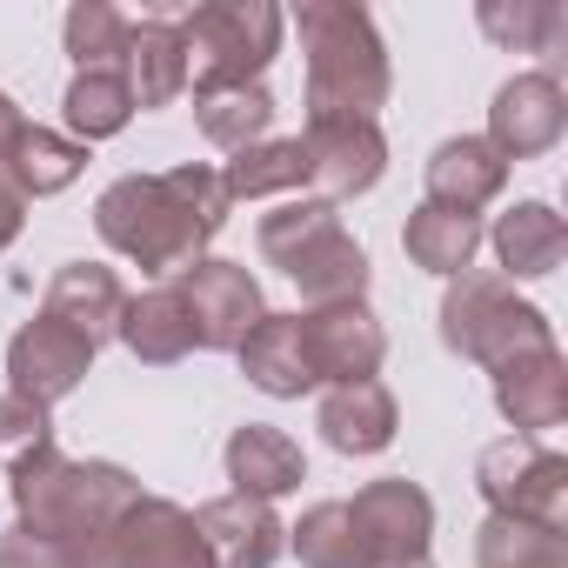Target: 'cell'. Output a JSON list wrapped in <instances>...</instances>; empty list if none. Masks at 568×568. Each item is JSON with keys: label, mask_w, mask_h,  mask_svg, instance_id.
Returning <instances> with one entry per match:
<instances>
[{"label": "cell", "mask_w": 568, "mask_h": 568, "mask_svg": "<svg viewBox=\"0 0 568 568\" xmlns=\"http://www.w3.org/2000/svg\"><path fill=\"white\" fill-rule=\"evenodd\" d=\"M174 28H181L194 94L254 88V74L281 48V8H267V0H207V8H181Z\"/></svg>", "instance_id": "cell-4"}, {"label": "cell", "mask_w": 568, "mask_h": 568, "mask_svg": "<svg viewBox=\"0 0 568 568\" xmlns=\"http://www.w3.org/2000/svg\"><path fill=\"white\" fill-rule=\"evenodd\" d=\"M295 555H302L308 568H368V555H362V541H355V521H348V501L308 508L302 528H295Z\"/></svg>", "instance_id": "cell-31"}, {"label": "cell", "mask_w": 568, "mask_h": 568, "mask_svg": "<svg viewBox=\"0 0 568 568\" xmlns=\"http://www.w3.org/2000/svg\"><path fill=\"white\" fill-rule=\"evenodd\" d=\"M302 48H308V121L315 114H355L375 121L388 101V48L368 21V8L348 0H308L295 14Z\"/></svg>", "instance_id": "cell-2"}, {"label": "cell", "mask_w": 568, "mask_h": 568, "mask_svg": "<svg viewBox=\"0 0 568 568\" xmlns=\"http://www.w3.org/2000/svg\"><path fill=\"white\" fill-rule=\"evenodd\" d=\"M495 402H501V415L515 422V435H541V428H555L561 415H568V375H561V355H555V342L548 348H528V355H515V362H501L495 368Z\"/></svg>", "instance_id": "cell-14"}, {"label": "cell", "mask_w": 568, "mask_h": 568, "mask_svg": "<svg viewBox=\"0 0 568 568\" xmlns=\"http://www.w3.org/2000/svg\"><path fill=\"white\" fill-rule=\"evenodd\" d=\"M241 368L261 395H302L315 388L308 362H302V335H295V315H261L254 335L241 342Z\"/></svg>", "instance_id": "cell-23"}, {"label": "cell", "mask_w": 568, "mask_h": 568, "mask_svg": "<svg viewBox=\"0 0 568 568\" xmlns=\"http://www.w3.org/2000/svg\"><path fill=\"white\" fill-rule=\"evenodd\" d=\"M302 442L295 435H281V428H261V422H247V428H234V442H227V481H234V495H254V501H274V495H288L295 481H302Z\"/></svg>", "instance_id": "cell-19"}, {"label": "cell", "mask_w": 568, "mask_h": 568, "mask_svg": "<svg viewBox=\"0 0 568 568\" xmlns=\"http://www.w3.org/2000/svg\"><path fill=\"white\" fill-rule=\"evenodd\" d=\"M21 128H28V121H21V108H14L8 94H0V161H8V154H14V141H21Z\"/></svg>", "instance_id": "cell-36"}, {"label": "cell", "mask_w": 568, "mask_h": 568, "mask_svg": "<svg viewBox=\"0 0 568 568\" xmlns=\"http://www.w3.org/2000/svg\"><path fill=\"white\" fill-rule=\"evenodd\" d=\"M54 435H48V408L28 402V395H0V462L21 468L28 455H41Z\"/></svg>", "instance_id": "cell-33"}, {"label": "cell", "mask_w": 568, "mask_h": 568, "mask_svg": "<svg viewBox=\"0 0 568 568\" xmlns=\"http://www.w3.org/2000/svg\"><path fill=\"white\" fill-rule=\"evenodd\" d=\"M481 568H568V548L555 528L488 515L481 521Z\"/></svg>", "instance_id": "cell-30"}, {"label": "cell", "mask_w": 568, "mask_h": 568, "mask_svg": "<svg viewBox=\"0 0 568 568\" xmlns=\"http://www.w3.org/2000/svg\"><path fill=\"white\" fill-rule=\"evenodd\" d=\"M114 568H214L201 528L174 501H134L114 521Z\"/></svg>", "instance_id": "cell-13"}, {"label": "cell", "mask_w": 568, "mask_h": 568, "mask_svg": "<svg viewBox=\"0 0 568 568\" xmlns=\"http://www.w3.org/2000/svg\"><path fill=\"white\" fill-rule=\"evenodd\" d=\"M68 54L74 68H121L128 54V14L108 8V0H81V8H68Z\"/></svg>", "instance_id": "cell-32"}, {"label": "cell", "mask_w": 568, "mask_h": 568, "mask_svg": "<svg viewBox=\"0 0 568 568\" xmlns=\"http://www.w3.org/2000/svg\"><path fill=\"white\" fill-rule=\"evenodd\" d=\"M121 342H128L141 362H181V355L194 348V322H187V302H181L174 281H168V288H154V295H141V302H128Z\"/></svg>", "instance_id": "cell-24"}, {"label": "cell", "mask_w": 568, "mask_h": 568, "mask_svg": "<svg viewBox=\"0 0 568 568\" xmlns=\"http://www.w3.org/2000/svg\"><path fill=\"white\" fill-rule=\"evenodd\" d=\"M302 154H308V181H322L328 194H368L382 181V161H388V141L375 121H355V114H315L308 134H302Z\"/></svg>", "instance_id": "cell-12"}, {"label": "cell", "mask_w": 568, "mask_h": 568, "mask_svg": "<svg viewBox=\"0 0 568 568\" xmlns=\"http://www.w3.org/2000/svg\"><path fill=\"white\" fill-rule=\"evenodd\" d=\"M388 568H428V561H388Z\"/></svg>", "instance_id": "cell-37"}, {"label": "cell", "mask_w": 568, "mask_h": 568, "mask_svg": "<svg viewBox=\"0 0 568 568\" xmlns=\"http://www.w3.org/2000/svg\"><path fill=\"white\" fill-rule=\"evenodd\" d=\"M495 254H501L508 281H541V274L561 267L568 227H561V214H555L548 201H521V207H508V214L495 221Z\"/></svg>", "instance_id": "cell-20"}, {"label": "cell", "mask_w": 568, "mask_h": 568, "mask_svg": "<svg viewBox=\"0 0 568 568\" xmlns=\"http://www.w3.org/2000/svg\"><path fill=\"white\" fill-rule=\"evenodd\" d=\"M295 335H302V362L315 382H375L388 342L375 328V315L362 302H335V308H315V315H295Z\"/></svg>", "instance_id": "cell-8"}, {"label": "cell", "mask_w": 568, "mask_h": 568, "mask_svg": "<svg viewBox=\"0 0 568 568\" xmlns=\"http://www.w3.org/2000/svg\"><path fill=\"white\" fill-rule=\"evenodd\" d=\"M128 121H134V94H128L121 68H88V74H74V88H68V128L81 134V148L121 134Z\"/></svg>", "instance_id": "cell-27"}, {"label": "cell", "mask_w": 568, "mask_h": 568, "mask_svg": "<svg viewBox=\"0 0 568 568\" xmlns=\"http://www.w3.org/2000/svg\"><path fill=\"white\" fill-rule=\"evenodd\" d=\"M227 187L214 168H174V174H128L101 194L94 221L101 241L154 274H181L227 221Z\"/></svg>", "instance_id": "cell-1"}, {"label": "cell", "mask_w": 568, "mask_h": 568, "mask_svg": "<svg viewBox=\"0 0 568 568\" xmlns=\"http://www.w3.org/2000/svg\"><path fill=\"white\" fill-rule=\"evenodd\" d=\"M0 568H68V548L54 535H34V528H14L0 541Z\"/></svg>", "instance_id": "cell-34"}, {"label": "cell", "mask_w": 568, "mask_h": 568, "mask_svg": "<svg viewBox=\"0 0 568 568\" xmlns=\"http://www.w3.org/2000/svg\"><path fill=\"white\" fill-rule=\"evenodd\" d=\"M14 174V187L21 194H61L81 168H88V148L81 141H68V134H54V128H21V141H14V154L0 161Z\"/></svg>", "instance_id": "cell-25"}, {"label": "cell", "mask_w": 568, "mask_h": 568, "mask_svg": "<svg viewBox=\"0 0 568 568\" xmlns=\"http://www.w3.org/2000/svg\"><path fill=\"white\" fill-rule=\"evenodd\" d=\"M561 128H568V94H561V81H555V74H515V81L495 94L481 141H488L501 161H528V154H548V148L561 141Z\"/></svg>", "instance_id": "cell-10"}, {"label": "cell", "mask_w": 568, "mask_h": 568, "mask_svg": "<svg viewBox=\"0 0 568 568\" xmlns=\"http://www.w3.org/2000/svg\"><path fill=\"white\" fill-rule=\"evenodd\" d=\"M302 181H308V154H302V141H254V148H241V154L227 161V174H221L227 201L281 194V187H302Z\"/></svg>", "instance_id": "cell-29"}, {"label": "cell", "mask_w": 568, "mask_h": 568, "mask_svg": "<svg viewBox=\"0 0 568 568\" xmlns=\"http://www.w3.org/2000/svg\"><path fill=\"white\" fill-rule=\"evenodd\" d=\"M402 247H408V261L415 267H428V274H468V261H475V247H481V221L475 214H448V207H435V201H422L415 214H408V227H402Z\"/></svg>", "instance_id": "cell-22"}, {"label": "cell", "mask_w": 568, "mask_h": 568, "mask_svg": "<svg viewBox=\"0 0 568 568\" xmlns=\"http://www.w3.org/2000/svg\"><path fill=\"white\" fill-rule=\"evenodd\" d=\"M481 495L495 501V515L561 535V521H568V462L555 448L528 442V435H508L481 455Z\"/></svg>", "instance_id": "cell-6"}, {"label": "cell", "mask_w": 568, "mask_h": 568, "mask_svg": "<svg viewBox=\"0 0 568 568\" xmlns=\"http://www.w3.org/2000/svg\"><path fill=\"white\" fill-rule=\"evenodd\" d=\"M442 342L455 355H468V362L501 368V362H515L528 348H548L555 335H548L541 308L515 302V288L501 274H455V288L442 302Z\"/></svg>", "instance_id": "cell-5"}, {"label": "cell", "mask_w": 568, "mask_h": 568, "mask_svg": "<svg viewBox=\"0 0 568 568\" xmlns=\"http://www.w3.org/2000/svg\"><path fill=\"white\" fill-rule=\"evenodd\" d=\"M174 288H181V302H187L194 348H241V342L254 335V322L267 315L254 274L234 267V261H187V267L174 274Z\"/></svg>", "instance_id": "cell-7"}, {"label": "cell", "mask_w": 568, "mask_h": 568, "mask_svg": "<svg viewBox=\"0 0 568 568\" xmlns=\"http://www.w3.org/2000/svg\"><path fill=\"white\" fill-rule=\"evenodd\" d=\"M348 521H355V541L368 555V568H388V561H422L428 548V528H435V501L415 488V481H375L348 501Z\"/></svg>", "instance_id": "cell-9"}, {"label": "cell", "mask_w": 568, "mask_h": 568, "mask_svg": "<svg viewBox=\"0 0 568 568\" xmlns=\"http://www.w3.org/2000/svg\"><path fill=\"white\" fill-rule=\"evenodd\" d=\"M194 528H201L214 568H274V555H281V521H274V508L254 501V495H221V501H207V508L194 515Z\"/></svg>", "instance_id": "cell-15"}, {"label": "cell", "mask_w": 568, "mask_h": 568, "mask_svg": "<svg viewBox=\"0 0 568 568\" xmlns=\"http://www.w3.org/2000/svg\"><path fill=\"white\" fill-rule=\"evenodd\" d=\"M194 121H201V134H207L214 148L241 154V148H254V141L267 134L274 101H267L261 81H254V88H221V94H194Z\"/></svg>", "instance_id": "cell-26"}, {"label": "cell", "mask_w": 568, "mask_h": 568, "mask_svg": "<svg viewBox=\"0 0 568 568\" xmlns=\"http://www.w3.org/2000/svg\"><path fill=\"white\" fill-rule=\"evenodd\" d=\"M322 435L342 455H382L395 442V395L382 382H342L322 402Z\"/></svg>", "instance_id": "cell-21"}, {"label": "cell", "mask_w": 568, "mask_h": 568, "mask_svg": "<svg viewBox=\"0 0 568 568\" xmlns=\"http://www.w3.org/2000/svg\"><path fill=\"white\" fill-rule=\"evenodd\" d=\"M501 181H508V161H501L481 134H455V141H442L435 161H428V201L448 207V214H475L481 201L501 194Z\"/></svg>", "instance_id": "cell-18"}, {"label": "cell", "mask_w": 568, "mask_h": 568, "mask_svg": "<svg viewBox=\"0 0 568 568\" xmlns=\"http://www.w3.org/2000/svg\"><path fill=\"white\" fill-rule=\"evenodd\" d=\"M121 81H128L134 108H168V101L187 88V54H181V28H174V14H141V21H128Z\"/></svg>", "instance_id": "cell-16"}, {"label": "cell", "mask_w": 568, "mask_h": 568, "mask_svg": "<svg viewBox=\"0 0 568 568\" xmlns=\"http://www.w3.org/2000/svg\"><path fill=\"white\" fill-rule=\"evenodd\" d=\"M481 34L501 41V48H521V54H555L561 34H568V14H561V0H481Z\"/></svg>", "instance_id": "cell-28"}, {"label": "cell", "mask_w": 568, "mask_h": 568, "mask_svg": "<svg viewBox=\"0 0 568 568\" xmlns=\"http://www.w3.org/2000/svg\"><path fill=\"white\" fill-rule=\"evenodd\" d=\"M261 254L302 281V295L335 308V302H362L368 288V254L348 241L335 201H288V207H274L261 221Z\"/></svg>", "instance_id": "cell-3"}, {"label": "cell", "mask_w": 568, "mask_h": 568, "mask_svg": "<svg viewBox=\"0 0 568 568\" xmlns=\"http://www.w3.org/2000/svg\"><path fill=\"white\" fill-rule=\"evenodd\" d=\"M21 214H28V194L14 187V174H8V168H0V247L21 234Z\"/></svg>", "instance_id": "cell-35"}, {"label": "cell", "mask_w": 568, "mask_h": 568, "mask_svg": "<svg viewBox=\"0 0 568 568\" xmlns=\"http://www.w3.org/2000/svg\"><path fill=\"white\" fill-rule=\"evenodd\" d=\"M48 315L68 322L74 335H88L94 348L108 335H121V315H128V288L114 281V267H94V261H68L54 281H48Z\"/></svg>", "instance_id": "cell-17"}, {"label": "cell", "mask_w": 568, "mask_h": 568, "mask_svg": "<svg viewBox=\"0 0 568 568\" xmlns=\"http://www.w3.org/2000/svg\"><path fill=\"white\" fill-rule=\"evenodd\" d=\"M94 368V342L88 335H74L68 322H54V315H41V322H28L21 335H14V348H8V375H14V395H28V402H61V395H74L81 388V375Z\"/></svg>", "instance_id": "cell-11"}]
</instances>
